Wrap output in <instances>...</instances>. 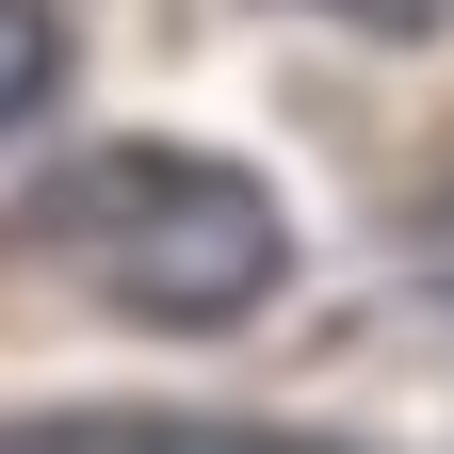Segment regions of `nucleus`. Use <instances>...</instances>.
<instances>
[{
	"mask_svg": "<svg viewBox=\"0 0 454 454\" xmlns=\"http://www.w3.org/2000/svg\"><path fill=\"white\" fill-rule=\"evenodd\" d=\"M33 227L146 340H227V325H260L293 293V211H276V179L260 162H211V146H82Z\"/></svg>",
	"mask_w": 454,
	"mask_h": 454,
	"instance_id": "obj_1",
	"label": "nucleus"
},
{
	"mask_svg": "<svg viewBox=\"0 0 454 454\" xmlns=\"http://www.w3.org/2000/svg\"><path fill=\"white\" fill-rule=\"evenodd\" d=\"M0 454H325V438H244V422H0Z\"/></svg>",
	"mask_w": 454,
	"mask_h": 454,
	"instance_id": "obj_2",
	"label": "nucleus"
},
{
	"mask_svg": "<svg viewBox=\"0 0 454 454\" xmlns=\"http://www.w3.org/2000/svg\"><path fill=\"white\" fill-rule=\"evenodd\" d=\"M49 98H66V17L49 0H0V130H33Z\"/></svg>",
	"mask_w": 454,
	"mask_h": 454,
	"instance_id": "obj_3",
	"label": "nucleus"
},
{
	"mask_svg": "<svg viewBox=\"0 0 454 454\" xmlns=\"http://www.w3.org/2000/svg\"><path fill=\"white\" fill-rule=\"evenodd\" d=\"M309 17H357V33H438V0H309Z\"/></svg>",
	"mask_w": 454,
	"mask_h": 454,
	"instance_id": "obj_4",
	"label": "nucleus"
},
{
	"mask_svg": "<svg viewBox=\"0 0 454 454\" xmlns=\"http://www.w3.org/2000/svg\"><path fill=\"white\" fill-rule=\"evenodd\" d=\"M406 260H422V293H454V195H438V211L406 227Z\"/></svg>",
	"mask_w": 454,
	"mask_h": 454,
	"instance_id": "obj_5",
	"label": "nucleus"
}]
</instances>
